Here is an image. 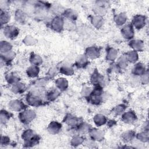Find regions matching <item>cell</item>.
<instances>
[{
  "label": "cell",
  "mask_w": 149,
  "mask_h": 149,
  "mask_svg": "<svg viewBox=\"0 0 149 149\" xmlns=\"http://www.w3.org/2000/svg\"><path fill=\"white\" fill-rule=\"evenodd\" d=\"M3 32H4V34H6V33H8L10 32V33L6 36L7 38H15V37L17 35L15 34L14 33H12V32H13V33H18V31H17V29L16 27H14V26H7L5 28H4V30H3Z\"/></svg>",
  "instance_id": "1"
},
{
  "label": "cell",
  "mask_w": 149,
  "mask_h": 149,
  "mask_svg": "<svg viewBox=\"0 0 149 149\" xmlns=\"http://www.w3.org/2000/svg\"><path fill=\"white\" fill-rule=\"evenodd\" d=\"M10 19V16L9 13L6 11H1V24H5Z\"/></svg>",
  "instance_id": "2"
}]
</instances>
